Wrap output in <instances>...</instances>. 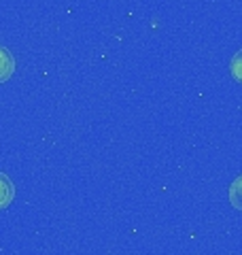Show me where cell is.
Here are the masks:
<instances>
[{"instance_id": "277c9868", "label": "cell", "mask_w": 242, "mask_h": 255, "mask_svg": "<svg viewBox=\"0 0 242 255\" xmlns=\"http://www.w3.org/2000/svg\"><path fill=\"white\" fill-rule=\"evenodd\" d=\"M230 73L238 83H242V49L234 53V58L230 62Z\"/></svg>"}, {"instance_id": "7a4b0ae2", "label": "cell", "mask_w": 242, "mask_h": 255, "mask_svg": "<svg viewBox=\"0 0 242 255\" xmlns=\"http://www.w3.org/2000/svg\"><path fill=\"white\" fill-rule=\"evenodd\" d=\"M15 198V185L13 181L6 177L4 172H0V211L9 209V204L13 202Z\"/></svg>"}, {"instance_id": "3957f363", "label": "cell", "mask_w": 242, "mask_h": 255, "mask_svg": "<svg viewBox=\"0 0 242 255\" xmlns=\"http://www.w3.org/2000/svg\"><path fill=\"white\" fill-rule=\"evenodd\" d=\"M230 202H232V206L236 211H240L242 213V174L240 177H236L232 181V185H230Z\"/></svg>"}, {"instance_id": "6da1fadb", "label": "cell", "mask_w": 242, "mask_h": 255, "mask_svg": "<svg viewBox=\"0 0 242 255\" xmlns=\"http://www.w3.org/2000/svg\"><path fill=\"white\" fill-rule=\"evenodd\" d=\"M15 73V58L13 53L6 49L4 45H0V83L9 81Z\"/></svg>"}]
</instances>
